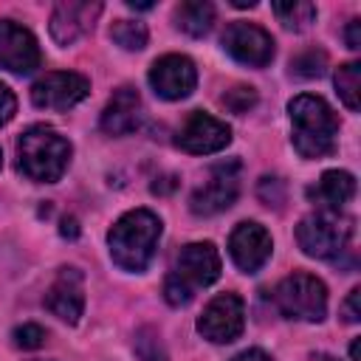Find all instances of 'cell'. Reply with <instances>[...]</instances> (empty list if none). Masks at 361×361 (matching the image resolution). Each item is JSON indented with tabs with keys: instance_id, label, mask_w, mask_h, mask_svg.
I'll return each instance as SVG.
<instances>
[{
	"instance_id": "obj_24",
	"label": "cell",
	"mask_w": 361,
	"mask_h": 361,
	"mask_svg": "<svg viewBox=\"0 0 361 361\" xmlns=\"http://www.w3.org/2000/svg\"><path fill=\"white\" fill-rule=\"evenodd\" d=\"M220 104H223L226 110L243 116V113H248V110L257 104V90L248 87V85H237V87H231V90H226V93L220 96Z\"/></svg>"
},
{
	"instance_id": "obj_32",
	"label": "cell",
	"mask_w": 361,
	"mask_h": 361,
	"mask_svg": "<svg viewBox=\"0 0 361 361\" xmlns=\"http://www.w3.org/2000/svg\"><path fill=\"white\" fill-rule=\"evenodd\" d=\"M319 358H322V361H336V358H330V355H319Z\"/></svg>"
},
{
	"instance_id": "obj_1",
	"label": "cell",
	"mask_w": 361,
	"mask_h": 361,
	"mask_svg": "<svg viewBox=\"0 0 361 361\" xmlns=\"http://www.w3.org/2000/svg\"><path fill=\"white\" fill-rule=\"evenodd\" d=\"M158 240H161V220L149 209H133V212L121 214L107 234L113 262L133 274H138L149 265V259L158 248Z\"/></svg>"
},
{
	"instance_id": "obj_8",
	"label": "cell",
	"mask_w": 361,
	"mask_h": 361,
	"mask_svg": "<svg viewBox=\"0 0 361 361\" xmlns=\"http://www.w3.org/2000/svg\"><path fill=\"white\" fill-rule=\"evenodd\" d=\"M237 172H240V164L237 161L214 164L212 172H209V180L200 189H195V195L189 197V209L197 217H212V214L226 212L237 200V192H240Z\"/></svg>"
},
{
	"instance_id": "obj_33",
	"label": "cell",
	"mask_w": 361,
	"mask_h": 361,
	"mask_svg": "<svg viewBox=\"0 0 361 361\" xmlns=\"http://www.w3.org/2000/svg\"><path fill=\"white\" fill-rule=\"evenodd\" d=\"M0 166H3V152H0Z\"/></svg>"
},
{
	"instance_id": "obj_28",
	"label": "cell",
	"mask_w": 361,
	"mask_h": 361,
	"mask_svg": "<svg viewBox=\"0 0 361 361\" xmlns=\"http://www.w3.org/2000/svg\"><path fill=\"white\" fill-rule=\"evenodd\" d=\"M14 113H17V99H14V93L8 90V85L0 82V127H3L6 121H11Z\"/></svg>"
},
{
	"instance_id": "obj_4",
	"label": "cell",
	"mask_w": 361,
	"mask_h": 361,
	"mask_svg": "<svg viewBox=\"0 0 361 361\" xmlns=\"http://www.w3.org/2000/svg\"><path fill=\"white\" fill-rule=\"evenodd\" d=\"M220 276V254L212 243H189L175 257V265L164 282V299L172 307L189 305L200 288H209Z\"/></svg>"
},
{
	"instance_id": "obj_29",
	"label": "cell",
	"mask_w": 361,
	"mask_h": 361,
	"mask_svg": "<svg viewBox=\"0 0 361 361\" xmlns=\"http://www.w3.org/2000/svg\"><path fill=\"white\" fill-rule=\"evenodd\" d=\"M344 39H347V45L355 51V48H361V20H350V25H347V31H344Z\"/></svg>"
},
{
	"instance_id": "obj_20",
	"label": "cell",
	"mask_w": 361,
	"mask_h": 361,
	"mask_svg": "<svg viewBox=\"0 0 361 361\" xmlns=\"http://www.w3.org/2000/svg\"><path fill=\"white\" fill-rule=\"evenodd\" d=\"M279 23L290 31H305L316 20V6L307 0H290V3H271Z\"/></svg>"
},
{
	"instance_id": "obj_9",
	"label": "cell",
	"mask_w": 361,
	"mask_h": 361,
	"mask_svg": "<svg viewBox=\"0 0 361 361\" xmlns=\"http://www.w3.org/2000/svg\"><path fill=\"white\" fill-rule=\"evenodd\" d=\"M90 93V82L73 71H51L31 85V102L42 110H68Z\"/></svg>"
},
{
	"instance_id": "obj_30",
	"label": "cell",
	"mask_w": 361,
	"mask_h": 361,
	"mask_svg": "<svg viewBox=\"0 0 361 361\" xmlns=\"http://www.w3.org/2000/svg\"><path fill=\"white\" fill-rule=\"evenodd\" d=\"M231 361H271L262 350H257V347H251V350H243L240 355H234Z\"/></svg>"
},
{
	"instance_id": "obj_21",
	"label": "cell",
	"mask_w": 361,
	"mask_h": 361,
	"mask_svg": "<svg viewBox=\"0 0 361 361\" xmlns=\"http://www.w3.org/2000/svg\"><path fill=\"white\" fill-rule=\"evenodd\" d=\"M336 90L350 110L361 107V65L358 62H344L336 71Z\"/></svg>"
},
{
	"instance_id": "obj_34",
	"label": "cell",
	"mask_w": 361,
	"mask_h": 361,
	"mask_svg": "<svg viewBox=\"0 0 361 361\" xmlns=\"http://www.w3.org/2000/svg\"><path fill=\"white\" fill-rule=\"evenodd\" d=\"M34 361H42V358H34Z\"/></svg>"
},
{
	"instance_id": "obj_17",
	"label": "cell",
	"mask_w": 361,
	"mask_h": 361,
	"mask_svg": "<svg viewBox=\"0 0 361 361\" xmlns=\"http://www.w3.org/2000/svg\"><path fill=\"white\" fill-rule=\"evenodd\" d=\"M141 121H144V104H141L138 90L118 87L107 99L99 124H102V130L107 135H127V133H135L141 127Z\"/></svg>"
},
{
	"instance_id": "obj_15",
	"label": "cell",
	"mask_w": 361,
	"mask_h": 361,
	"mask_svg": "<svg viewBox=\"0 0 361 361\" xmlns=\"http://www.w3.org/2000/svg\"><path fill=\"white\" fill-rule=\"evenodd\" d=\"M102 14V3H87V0H68V3H59L54 6L51 11V37L56 45H73L76 39H82L96 17Z\"/></svg>"
},
{
	"instance_id": "obj_5",
	"label": "cell",
	"mask_w": 361,
	"mask_h": 361,
	"mask_svg": "<svg viewBox=\"0 0 361 361\" xmlns=\"http://www.w3.org/2000/svg\"><path fill=\"white\" fill-rule=\"evenodd\" d=\"M353 237V220L338 212H313L299 220L296 226V243L307 257L316 259H336Z\"/></svg>"
},
{
	"instance_id": "obj_14",
	"label": "cell",
	"mask_w": 361,
	"mask_h": 361,
	"mask_svg": "<svg viewBox=\"0 0 361 361\" xmlns=\"http://www.w3.org/2000/svg\"><path fill=\"white\" fill-rule=\"evenodd\" d=\"M271 251H274L271 234L265 231V226H259L254 220L240 223L228 237V254H231L234 265L245 274H257L268 262Z\"/></svg>"
},
{
	"instance_id": "obj_13",
	"label": "cell",
	"mask_w": 361,
	"mask_h": 361,
	"mask_svg": "<svg viewBox=\"0 0 361 361\" xmlns=\"http://www.w3.org/2000/svg\"><path fill=\"white\" fill-rule=\"evenodd\" d=\"M0 68L11 73H31L39 68L37 37L14 20H0Z\"/></svg>"
},
{
	"instance_id": "obj_16",
	"label": "cell",
	"mask_w": 361,
	"mask_h": 361,
	"mask_svg": "<svg viewBox=\"0 0 361 361\" xmlns=\"http://www.w3.org/2000/svg\"><path fill=\"white\" fill-rule=\"evenodd\" d=\"M45 307L68 324L79 322V316L85 310V279H82L79 268H59V274L54 276V282L45 293Z\"/></svg>"
},
{
	"instance_id": "obj_23",
	"label": "cell",
	"mask_w": 361,
	"mask_h": 361,
	"mask_svg": "<svg viewBox=\"0 0 361 361\" xmlns=\"http://www.w3.org/2000/svg\"><path fill=\"white\" fill-rule=\"evenodd\" d=\"M324 68H327V54H324V51H316V48L302 51V54L293 56V62H290V71H293L296 76H302V79H316V76L324 73Z\"/></svg>"
},
{
	"instance_id": "obj_25",
	"label": "cell",
	"mask_w": 361,
	"mask_h": 361,
	"mask_svg": "<svg viewBox=\"0 0 361 361\" xmlns=\"http://www.w3.org/2000/svg\"><path fill=\"white\" fill-rule=\"evenodd\" d=\"M135 353L141 361H166V350L161 344V336L149 327L138 330V338H135Z\"/></svg>"
},
{
	"instance_id": "obj_6",
	"label": "cell",
	"mask_w": 361,
	"mask_h": 361,
	"mask_svg": "<svg viewBox=\"0 0 361 361\" xmlns=\"http://www.w3.org/2000/svg\"><path fill=\"white\" fill-rule=\"evenodd\" d=\"M274 302L279 307L282 316L296 319V322H322L327 313V288L319 276L296 271L290 276H285L276 290H274Z\"/></svg>"
},
{
	"instance_id": "obj_11",
	"label": "cell",
	"mask_w": 361,
	"mask_h": 361,
	"mask_svg": "<svg viewBox=\"0 0 361 361\" xmlns=\"http://www.w3.org/2000/svg\"><path fill=\"white\" fill-rule=\"evenodd\" d=\"M149 85L166 102L186 99L195 90V85H197V68L183 54H166V56H161V59L152 62V68H149Z\"/></svg>"
},
{
	"instance_id": "obj_7",
	"label": "cell",
	"mask_w": 361,
	"mask_h": 361,
	"mask_svg": "<svg viewBox=\"0 0 361 361\" xmlns=\"http://www.w3.org/2000/svg\"><path fill=\"white\" fill-rule=\"evenodd\" d=\"M243 327H245V305L237 293L214 296L203 307V316L197 319V333L212 344H228L240 338Z\"/></svg>"
},
{
	"instance_id": "obj_22",
	"label": "cell",
	"mask_w": 361,
	"mask_h": 361,
	"mask_svg": "<svg viewBox=\"0 0 361 361\" xmlns=\"http://www.w3.org/2000/svg\"><path fill=\"white\" fill-rule=\"evenodd\" d=\"M147 25L138 20H116L110 28V39L124 51H141L147 45Z\"/></svg>"
},
{
	"instance_id": "obj_31",
	"label": "cell",
	"mask_w": 361,
	"mask_h": 361,
	"mask_svg": "<svg viewBox=\"0 0 361 361\" xmlns=\"http://www.w3.org/2000/svg\"><path fill=\"white\" fill-rule=\"evenodd\" d=\"M59 231H62V237H71V240H76V237H79V223H76V217H65Z\"/></svg>"
},
{
	"instance_id": "obj_27",
	"label": "cell",
	"mask_w": 361,
	"mask_h": 361,
	"mask_svg": "<svg viewBox=\"0 0 361 361\" xmlns=\"http://www.w3.org/2000/svg\"><path fill=\"white\" fill-rule=\"evenodd\" d=\"M358 299H361V290H358V288H353V290L347 293V299L341 302V319H344L347 324H355V322L361 319V307H358Z\"/></svg>"
},
{
	"instance_id": "obj_3",
	"label": "cell",
	"mask_w": 361,
	"mask_h": 361,
	"mask_svg": "<svg viewBox=\"0 0 361 361\" xmlns=\"http://www.w3.org/2000/svg\"><path fill=\"white\" fill-rule=\"evenodd\" d=\"M20 172L37 183H56L71 164V141L54 127L31 124L17 141Z\"/></svg>"
},
{
	"instance_id": "obj_18",
	"label": "cell",
	"mask_w": 361,
	"mask_h": 361,
	"mask_svg": "<svg viewBox=\"0 0 361 361\" xmlns=\"http://www.w3.org/2000/svg\"><path fill=\"white\" fill-rule=\"evenodd\" d=\"M353 195H355V178L344 169H327L307 189V197L324 212H338L347 200H353Z\"/></svg>"
},
{
	"instance_id": "obj_26",
	"label": "cell",
	"mask_w": 361,
	"mask_h": 361,
	"mask_svg": "<svg viewBox=\"0 0 361 361\" xmlns=\"http://www.w3.org/2000/svg\"><path fill=\"white\" fill-rule=\"evenodd\" d=\"M11 338H14V347H20V350H37V347H42V344H45L48 333H45L39 324H31V322H28V324L14 327Z\"/></svg>"
},
{
	"instance_id": "obj_10",
	"label": "cell",
	"mask_w": 361,
	"mask_h": 361,
	"mask_svg": "<svg viewBox=\"0 0 361 361\" xmlns=\"http://www.w3.org/2000/svg\"><path fill=\"white\" fill-rule=\"evenodd\" d=\"M223 48L231 59H237L240 65L248 68H265L274 59V39L265 28L254 25V23H231L223 31Z\"/></svg>"
},
{
	"instance_id": "obj_2",
	"label": "cell",
	"mask_w": 361,
	"mask_h": 361,
	"mask_svg": "<svg viewBox=\"0 0 361 361\" xmlns=\"http://www.w3.org/2000/svg\"><path fill=\"white\" fill-rule=\"evenodd\" d=\"M288 113H290V127H293L290 141L302 158H324L336 149L338 118L324 99L302 93L290 99Z\"/></svg>"
},
{
	"instance_id": "obj_12",
	"label": "cell",
	"mask_w": 361,
	"mask_h": 361,
	"mask_svg": "<svg viewBox=\"0 0 361 361\" xmlns=\"http://www.w3.org/2000/svg\"><path fill=\"white\" fill-rule=\"evenodd\" d=\"M231 141V127L209 113H189V118L183 121V127L178 130V147L192 152V155H212L226 149Z\"/></svg>"
},
{
	"instance_id": "obj_19",
	"label": "cell",
	"mask_w": 361,
	"mask_h": 361,
	"mask_svg": "<svg viewBox=\"0 0 361 361\" xmlns=\"http://www.w3.org/2000/svg\"><path fill=\"white\" fill-rule=\"evenodd\" d=\"M175 20H178V28L186 31L189 37H203L212 31L214 25V6L206 3V0H189V3H180L175 8Z\"/></svg>"
}]
</instances>
